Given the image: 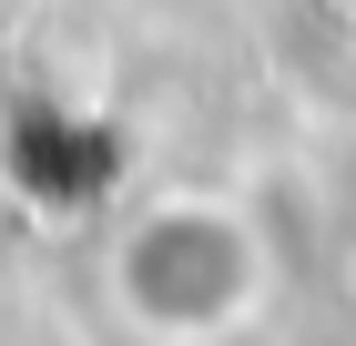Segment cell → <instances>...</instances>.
Segmentation results:
<instances>
[{
    "label": "cell",
    "instance_id": "1",
    "mask_svg": "<svg viewBox=\"0 0 356 346\" xmlns=\"http://www.w3.org/2000/svg\"><path fill=\"white\" fill-rule=\"evenodd\" d=\"M275 255L234 194H163L112 235V306L153 346H214L254 326Z\"/></svg>",
    "mask_w": 356,
    "mask_h": 346
}]
</instances>
